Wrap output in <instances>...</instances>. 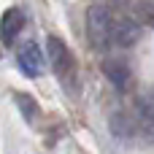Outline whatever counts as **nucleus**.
I'll return each instance as SVG.
<instances>
[{"mask_svg":"<svg viewBox=\"0 0 154 154\" xmlns=\"http://www.w3.org/2000/svg\"><path fill=\"white\" fill-rule=\"evenodd\" d=\"M46 51H49V62H51L54 73H57L60 79H65V81L73 79L76 62H73V54H70L68 43H65L62 38H57V35H49V41H46Z\"/></svg>","mask_w":154,"mask_h":154,"instance_id":"nucleus-2","label":"nucleus"},{"mask_svg":"<svg viewBox=\"0 0 154 154\" xmlns=\"http://www.w3.org/2000/svg\"><path fill=\"white\" fill-rule=\"evenodd\" d=\"M22 27H24V14H22V8H8V11L3 14V19H0V41H3L5 46H11V43L16 41V35L22 32Z\"/></svg>","mask_w":154,"mask_h":154,"instance_id":"nucleus-6","label":"nucleus"},{"mask_svg":"<svg viewBox=\"0 0 154 154\" xmlns=\"http://www.w3.org/2000/svg\"><path fill=\"white\" fill-rule=\"evenodd\" d=\"M16 60H19V68H22V73H24V76H30V79L41 76V70H43V54H41L38 43H32V41H30V43H24V46L19 49Z\"/></svg>","mask_w":154,"mask_h":154,"instance_id":"nucleus-5","label":"nucleus"},{"mask_svg":"<svg viewBox=\"0 0 154 154\" xmlns=\"http://www.w3.org/2000/svg\"><path fill=\"white\" fill-rule=\"evenodd\" d=\"M100 70H103V76L111 81V87H114L116 92H130V89H133V70H130V65H127L125 60H119V57H106V60L100 62Z\"/></svg>","mask_w":154,"mask_h":154,"instance_id":"nucleus-3","label":"nucleus"},{"mask_svg":"<svg viewBox=\"0 0 154 154\" xmlns=\"http://www.w3.org/2000/svg\"><path fill=\"white\" fill-rule=\"evenodd\" d=\"M135 106H138L141 119H143L146 125H154V97L152 95H141V97L135 100Z\"/></svg>","mask_w":154,"mask_h":154,"instance_id":"nucleus-8","label":"nucleus"},{"mask_svg":"<svg viewBox=\"0 0 154 154\" xmlns=\"http://www.w3.org/2000/svg\"><path fill=\"white\" fill-rule=\"evenodd\" d=\"M138 38H141V24H138L133 16H119V19H114L111 43L130 49V46H135V43H138Z\"/></svg>","mask_w":154,"mask_h":154,"instance_id":"nucleus-4","label":"nucleus"},{"mask_svg":"<svg viewBox=\"0 0 154 154\" xmlns=\"http://www.w3.org/2000/svg\"><path fill=\"white\" fill-rule=\"evenodd\" d=\"M111 32H114V16L106 5L95 3L87 8V35H89V43L103 51L108 43H111Z\"/></svg>","mask_w":154,"mask_h":154,"instance_id":"nucleus-1","label":"nucleus"},{"mask_svg":"<svg viewBox=\"0 0 154 154\" xmlns=\"http://www.w3.org/2000/svg\"><path fill=\"white\" fill-rule=\"evenodd\" d=\"M14 103L19 106V111H22V116H24L27 122H35V119L41 116V108H38V103H35L30 95H24V92H16V95H14Z\"/></svg>","mask_w":154,"mask_h":154,"instance_id":"nucleus-7","label":"nucleus"}]
</instances>
